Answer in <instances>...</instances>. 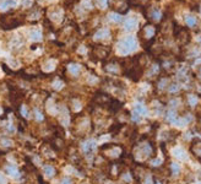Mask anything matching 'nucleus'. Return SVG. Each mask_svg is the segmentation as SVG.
Masks as SVG:
<instances>
[{"label":"nucleus","mask_w":201,"mask_h":184,"mask_svg":"<svg viewBox=\"0 0 201 184\" xmlns=\"http://www.w3.org/2000/svg\"><path fill=\"white\" fill-rule=\"evenodd\" d=\"M26 14H14V12H6L0 15V28L4 31H11L23 25L26 20Z\"/></svg>","instance_id":"1"},{"label":"nucleus","mask_w":201,"mask_h":184,"mask_svg":"<svg viewBox=\"0 0 201 184\" xmlns=\"http://www.w3.org/2000/svg\"><path fill=\"white\" fill-rule=\"evenodd\" d=\"M124 155H125V152H124L123 147L118 145V144L108 142V144H104V145L101 146V156L104 157V159L109 162L122 160Z\"/></svg>","instance_id":"2"},{"label":"nucleus","mask_w":201,"mask_h":184,"mask_svg":"<svg viewBox=\"0 0 201 184\" xmlns=\"http://www.w3.org/2000/svg\"><path fill=\"white\" fill-rule=\"evenodd\" d=\"M78 120H74V133L77 134L78 136H85L86 134L90 133V130L92 131L93 129V122L91 119V117L87 114L80 113L78 114Z\"/></svg>","instance_id":"3"},{"label":"nucleus","mask_w":201,"mask_h":184,"mask_svg":"<svg viewBox=\"0 0 201 184\" xmlns=\"http://www.w3.org/2000/svg\"><path fill=\"white\" fill-rule=\"evenodd\" d=\"M111 54V47L105 46L102 43H93L91 46V50H90V55L92 58V60L95 61H104L105 59H108Z\"/></svg>","instance_id":"4"},{"label":"nucleus","mask_w":201,"mask_h":184,"mask_svg":"<svg viewBox=\"0 0 201 184\" xmlns=\"http://www.w3.org/2000/svg\"><path fill=\"white\" fill-rule=\"evenodd\" d=\"M156 33H157L156 26L153 23H146V25L142 26V28L139 32V39L142 42L143 46L147 43L151 47L152 43H153V41H155Z\"/></svg>","instance_id":"5"},{"label":"nucleus","mask_w":201,"mask_h":184,"mask_svg":"<svg viewBox=\"0 0 201 184\" xmlns=\"http://www.w3.org/2000/svg\"><path fill=\"white\" fill-rule=\"evenodd\" d=\"M137 48V42L132 36H128L123 38L118 44V50L122 54H129L131 52H135Z\"/></svg>","instance_id":"6"},{"label":"nucleus","mask_w":201,"mask_h":184,"mask_svg":"<svg viewBox=\"0 0 201 184\" xmlns=\"http://www.w3.org/2000/svg\"><path fill=\"white\" fill-rule=\"evenodd\" d=\"M174 37H176L178 44L186 46L190 41V32L188 28L178 27L177 25H174Z\"/></svg>","instance_id":"7"},{"label":"nucleus","mask_w":201,"mask_h":184,"mask_svg":"<svg viewBox=\"0 0 201 184\" xmlns=\"http://www.w3.org/2000/svg\"><path fill=\"white\" fill-rule=\"evenodd\" d=\"M109 6H112V9L115 12L123 15L125 12H128L130 7V3L129 0H109Z\"/></svg>","instance_id":"8"},{"label":"nucleus","mask_w":201,"mask_h":184,"mask_svg":"<svg viewBox=\"0 0 201 184\" xmlns=\"http://www.w3.org/2000/svg\"><path fill=\"white\" fill-rule=\"evenodd\" d=\"M103 69L105 73L109 74H120L123 71V67H122V61H107L103 64Z\"/></svg>","instance_id":"9"},{"label":"nucleus","mask_w":201,"mask_h":184,"mask_svg":"<svg viewBox=\"0 0 201 184\" xmlns=\"http://www.w3.org/2000/svg\"><path fill=\"white\" fill-rule=\"evenodd\" d=\"M190 152L201 162V140H193L191 141Z\"/></svg>","instance_id":"10"},{"label":"nucleus","mask_w":201,"mask_h":184,"mask_svg":"<svg viewBox=\"0 0 201 184\" xmlns=\"http://www.w3.org/2000/svg\"><path fill=\"white\" fill-rule=\"evenodd\" d=\"M111 37V31L108 28H98L95 33H93V38L96 41H105Z\"/></svg>","instance_id":"11"},{"label":"nucleus","mask_w":201,"mask_h":184,"mask_svg":"<svg viewBox=\"0 0 201 184\" xmlns=\"http://www.w3.org/2000/svg\"><path fill=\"white\" fill-rule=\"evenodd\" d=\"M96 147H97V144L93 140H87V141H84V144H82V151L85 155L92 153L96 150Z\"/></svg>","instance_id":"12"},{"label":"nucleus","mask_w":201,"mask_h":184,"mask_svg":"<svg viewBox=\"0 0 201 184\" xmlns=\"http://www.w3.org/2000/svg\"><path fill=\"white\" fill-rule=\"evenodd\" d=\"M137 27V20L135 17H130L125 21L124 23V28L128 31V32H132L134 30H135Z\"/></svg>","instance_id":"13"},{"label":"nucleus","mask_w":201,"mask_h":184,"mask_svg":"<svg viewBox=\"0 0 201 184\" xmlns=\"http://www.w3.org/2000/svg\"><path fill=\"white\" fill-rule=\"evenodd\" d=\"M5 172H6L9 176L14 177V178L19 177V174H20V172L17 171V168H16L15 166H12V165H7V166H5Z\"/></svg>","instance_id":"14"},{"label":"nucleus","mask_w":201,"mask_h":184,"mask_svg":"<svg viewBox=\"0 0 201 184\" xmlns=\"http://www.w3.org/2000/svg\"><path fill=\"white\" fill-rule=\"evenodd\" d=\"M150 20L151 21H159L161 20V17H162V15H161V11L157 9V7H153V9H151V11H150Z\"/></svg>","instance_id":"15"},{"label":"nucleus","mask_w":201,"mask_h":184,"mask_svg":"<svg viewBox=\"0 0 201 184\" xmlns=\"http://www.w3.org/2000/svg\"><path fill=\"white\" fill-rule=\"evenodd\" d=\"M68 71H69L71 75L76 76V75H78V74H80V71H81V67H80L78 64L71 63V64L69 65V67H68Z\"/></svg>","instance_id":"16"},{"label":"nucleus","mask_w":201,"mask_h":184,"mask_svg":"<svg viewBox=\"0 0 201 184\" xmlns=\"http://www.w3.org/2000/svg\"><path fill=\"white\" fill-rule=\"evenodd\" d=\"M43 173L46 176H48L49 178H52V177H54L57 174V171L53 166H44L43 167Z\"/></svg>","instance_id":"17"},{"label":"nucleus","mask_w":201,"mask_h":184,"mask_svg":"<svg viewBox=\"0 0 201 184\" xmlns=\"http://www.w3.org/2000/svg\"><path fill=\"white\" fill-rule=\"evenodd\" d=\"M108 17H109V20H111L112 22H114V23H119L120 21H122V15L118 14V12H111Z\"/></svg>","instance_id":"18"},{"label":"nucleus","mask_w":201,"mask_h":184,"mask_svg":"<svg viewBox=\"0 0 201 184\" xmlns=\"http://www.w3.org/2000/svg\"><path fill=\"white\" fill-rule=\"evenodd\" d=\"M31 39H32V41H36V42L41 41V39H42V32L38 31V30L32 31L31 32Z\"/></svg>","instance_id":"19"},{"label":"nucleus","mask_w":201,"mask_h":184,"mask_svg":"<svg viewBox=\"0 0 201 184\" xmlns=\"http://www.w3.org/2000/svg\"><path fill=\"white\" fill-rule=\"evenodd\" d=\"M185 23H186L188 27H194V26L196 25V19H195L194 16L189 15V16L185 17Z\"/></svg>","instance_id":"20"},{"label":"nucleus","mask_w":201,"mask_h":184,"mask_svg":"<svg viewBox=\"0 0 201 184\" xmlns=\"http://www.w3.org/2000/svg\"><path fill=\"white\" fill-rule=\"evenodd\" d=\"M135 113H137L139 115H145L146 114V112H147V109H146V107H143L142 104H136V107H135V111H134Z\"/></svg>","instance_id":"21"},{"label":"nucleus","mask_w":201,"mask_h":184,"mask_svg":"<svg viewBox=\"0 0 201 184\" xmlns=\"http://www.w3.org/2000/svg\"><path fill=\"white\" fill-rule=\"evenodd\" d=\"M81 6L85 9V10H91L93 7V0H84Z\"/></svg>","instance_id":"22"},{"label":"nucleus","mask_w":201,"mask_h":184,"mask_svg":"<svg viewBox=\"0 0 201 184\" xmlns=\"http://www.w3.org/2000/svg\"><path fill=\"white\" fill-rule=\"evenodd\" d=\"M34 115H36V119H37V122H42L43 120V113L41 112V111H39L38 108H36L34 109Z\"/></svg>","instance_id":"23"},{"label":"nucleus","mask_w":201,"mask_h":184,"mask_svg":"<svg viewBox=\"0 0 201 184\" xmlns=\"http://www.w3.org/2000/svg\"><path fill=\"white\" fill-rule=\"evenodd\" d=\"M96 3L98 4V6L101 9H105L107 6H108V4H109V0H97Z\"/></svg>","instance_id":"24"},{"label":"nucleus","mask_w":201,"mask_h":184,"mask_svg":"<svg viewBox=\"0 0 201 184\" xmlns=\"http://www.w3.org/2000/svg\"><path fill=\"white\" fill-rule=\"evenodd\" d=\"M1 144H3V145L4 146H11L12 145V141L10 140V139H6V138H1Z\"/></svg>","instance_id":"25"},{"label":"nucleus","mask_w":201,"mask_h":184,"mask_svg":"<svg viewBox=\"0 0 201 184\" xmlns=\"http://www.w3.org/2000/svg\"><path fill=\"white\" fill-rule=\"evenodd\" d=\"M60 184H72V180L70 178H64Z\"/></svg>","instance_id":"26"},{"label":"nucleus","mask_w":201,"mask_h":184,"mask_svg":"<svg viewBox=\"0 0 201 184\" xmlns=\"http://www.w3.org/2000/svg\"><path fill=\"white\" fill-rule=\"evenodd\" d=\"M0 184H6V179H5V177L3 176L1 172H0Z\"/></svg>","instance_id":"27"}]
</instances>
